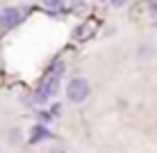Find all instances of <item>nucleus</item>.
<instances>
[{"label":"nucleus","mask_w":157,"mask_h":153,"mask_svg":"<svg viewBox=\"0 0 157 153\" xmlns=\"http://www.w3.org/2000/svg\"><path fill=\"white\" fill-rule=\"evenodd\" d=\"M62 64L55 69V71H50V73L46 75V78L39 83V91H36V101L39 103H46L48 98H50L52 94H57V87H59V73H62Z\"/></svg>","instance_id":"1"},{"label":"nucleus","mask_w":157,"mask_h":153,"mask_svg":"<svg viewBox=\"0 0 157 153\" xmlns=\"http://www.w3.org/2000/svg\"><path fill=\"white\" fill-rule=\"evenodd\" d=\"M18 23H21V14H18V9H14V7H5V9H0V28H2V30L16 28Z\"/></svg>","instance_id":"3"},{"label":"nucleus","mask_w":157,"mask_h":153,"mask_svg":"<svg viewBox=\"0 0 157 153\" xmlns=\"http://www.w3.org/2000/svg\"><path fill=\"white\" fill-rule=\"evenodd\" d=\"M148 7L153 9V12H157V0H148Z\"/></svg>","instance_id":"7"},{"label":"nucleus","mask_w":157,"mask_h":153,"mask_svg":"<svg viewBox=\"0 0 157 153\" xmlns=\"http://www.w3.org/2000/svg\"><path fill=\"white\" fill-rule=\"evenodd\" d=\"M36 133H34V137H32V142H36V139H41V137H48V133H46V128H34Z\"/></svg>","instance_id":"5"},{"label":"nucleus","mask_w":157,"mask_h":153,"mask_svg":"<svg viewBox=\"0 0 157 153\" xmlns=\"http://www.w3.org/2000/svg\"><path fill=\"white\" fill-rule=\"evenodd\" d=\"M89 83H86L84 78H75L68 83V89H66V96L71 103H82L86 96H89Z\"/></svg>","instance_id":"2"},{"label":"nucleus","mask_w":157,"mask_h":153,"mask_svg":"<svg viewBox=\"0 0 157 153\" xmlns=\"http://www.w3.org/2000/svg\"><path fill=\"white\" fill-rule=\"evenodd\" d=\"M91 32H94V28H91V25H84V28H82V30H80V41H84V39H86V37H89V34H91Z\"/></svg>","instance_id":"4"},{"label":"nucleus","mask_w":157,"mask_h":153,"mask_svg":"<svg viewBox=\"0 0 157 153\" xmlns=\"http://www.w3.org/2000/svg\"><path fill=\"white\" fill-rule=\"evenodd\" d=\"M123 2H125V0H112V5H114V7H121Z\"/></svg>","instance_id":"8"},{"label":"nucleus","mask_w":157,"mask_h":153,"mask_svg":"<svg viewBox=\"0 0 157 153\" xmlns=\"http://www.w3.org/2000/svg\"><path fill=\"white\" fill-rule=\"evenodd\" d=\"M43 2H46L50 9H57V7H62V0H43Z\"/></svg>","instance_id":"6"}]
</instances>
